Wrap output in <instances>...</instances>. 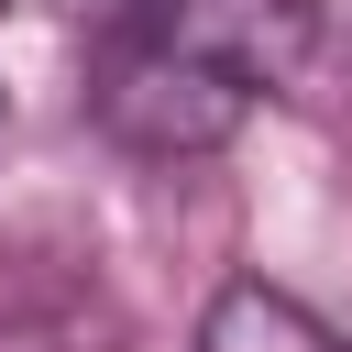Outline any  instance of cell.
<instances>
[{
  "mask_svg": "<svg viewBox=\"0 0 352 352\" xmlns=\"http://www.w3.org/2000/svg\"><path fill=\"white\" fill-rule=\"evenodd\" d=\"M308 0H143L99 44V121L132 154H209L308 66Z\"/></svg>",
  "mask_w": 352,
  "mask_h": 352,
  "instance_id": "cell-1",
  "label": "cell"
},
{
  "mask_svg": "<svg viewBox=\"0 0 352 352\" xmlns=\"http://www.w3.org/2000/svg\"><path fill=\"white\" fill-rule=\"evenodd\" d=\"M198 352H352L308 297H286V286H264V275H242V286H220L209 297V319H198Z\"/></svg>",
  "mask_w": 352,
  "mask_h": 352,
  "instance_id": "cell-2",
  "label": "cell"
}]
</instances>
